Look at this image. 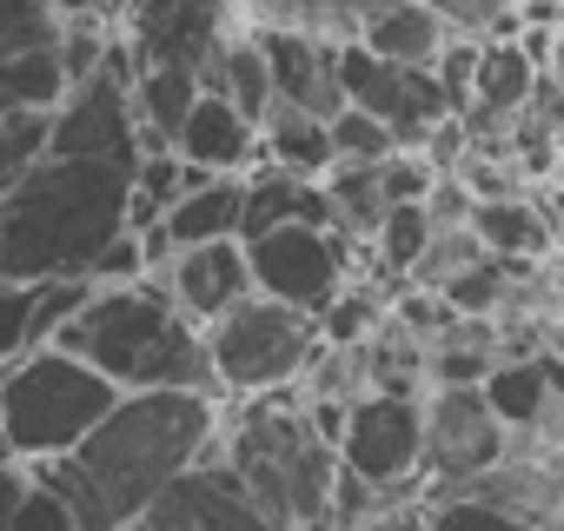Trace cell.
<instances>
[{
    "label": "cell",
    "mask_w": 564,
    "mask_h": 531,
    "mask_svg": "<svg viewBox=\"0 0 564 531\" xmlns=\"http://www.w3.org/2000/svg\"><path fill=\"white\" fill-rule=\"evenodd\" d=\"M219 445V399L199 392H120L107 419L54 465H28L80 531H127L180 472Z\"/></svg>",
    "instance_id": "obj_1"
},
{
    "label": "cell",
    "mask_w": 564,
    "mask_h": 531,
    "mask_svg": "<svg viewBox=\"0 0 564 531\" xmlns=\"http://www.w3.org/2000/svg\"><path fill=\"white\" fill-rule=\"evenodd\" d=\"M133 160L41 153L0 186V280H87V266L127 232Z\"/></svg>",
    "instance_id": "obj_2"
},
{
    "label": "cell",
    "mask_w": 564,
    "mask_h": 531,
    "mask_svg": "<svg viewBox=\"0 0 564 531\" xmlns=\"http://www.w3.org/2000/svg\"><path fill=\"white\" fill-rule=\"evenodd\" d=\"M213 458L232 472V485L252 498V511L272 531L333 524V485H339V445L319 425V412L293 392L232 399L219 405V445Z\"/></svg>",
    "instance_id": "obj_3"
},
{
    "label": "cell",
    "mask_w": 564,
    "mask_h": 531,
    "mask_svg": "<svg viewBox=\"0 0 564 531\" xmlns=\"http://www.w3.org/2000/svg\"><path fill=\"white\" fill-rule=\"evenodd\" d=\"M54 346L74 353L80 366H94L113 392H199V399H219L199 326L166 300V286L153 273L133 280V286H94L61 319Z\"/></svg>",
    "instance_id": "obj_4"
},
{
    "label": "cell",
    "mask_w": 564,
    "mask_h": 531,
    "mask_svg": "<svg viewBox=\"0 0 564 531\" xmlns=\"http://www.w3.org/2000/svg\"><path fill=\"white\" fill-rule=\"evenodd\" d=\"M113 399L120 392L94 366L61 346H41L0 372V445L21 465H54L107 419Z\"/></svg>",
    "instance_id": "obj_5"
},
{
    "label": "cell",
    "mask_w": 564,
    "mask_h": 531,
    "mask_svg": "<svg viewBox=\"0 0 564 531\" xmlns=\"http://www.w3.org/2000/svg\"><path fill=\"white\" fill-rule=\"evenodd\" d=\"M206 339V366L219 399H265V392H293L319 353V326L293 306H279L265 293H246L232 313H219L213 326H199Z\"/></svg>",
    "instance_id": "obj_6"
},
{
    "label": "cell",
    "mask_w": 564,
    "mask_h": 531,
    "mask_svg": "<svg viewBox=\"0 0 564 531\" xmlns=\"http://www.w3.org/2000/svg\"><path fill=\"white\" fill-rule=\"evenodd\" d=\"M47 153H61V160H140L133 61H127L120 34L107 41V61L47 107Z\"/></svg>",
    "instance_id": "obj_7"
},
{
    "label": "cell",
    "mask_w": 564,
    "mask_h": 531,
    "mask_svg": "<svg viewBox=\"0 0 564 531\" xmlns=\"http://www.w3.org/2000/svg\"><path fill=\"white\" fill-rule=\"evenodd\" d=\"M239 246H246L252 293L293 306L306 319H319L352 280V239H339L333 226H272V232H252Z\"/></svg>",
    "instance_id": "obj_8"
},
{
    "label": "cell",
    "mask_w": 564,
    "mask_h": 531,
    "mask_svg": "<svg viewBox=\"0 0 564 531\" xmlns=\"http://www.w3.org/2000/svg\"><path fill=\"white\" fill-rule=\"evenodd\" d=\"M419 405H425V438H419L425 505L432 498H458L465 485H478L505 458L511 432L498 425V412L485 405L478 386H432Z\"/></svg>",
    "instance_id": "obj_9"
},
{
    "label": "cell",
    "mask_w": 564,
    "mask_h": 531,
    "mask_svg": "<svg viewBox=\"0 0 564 531\" xmlns=\"http://www.w3.org/2000/svg\"><path fill=\"white\" fill-rule=\"evenodd\" d=\"M133 74L147 67H180L199 80V67L213 61V47L239 28L232 0H113L107 8Z\"/></svg>",
    "instance_id": "obj_10"
},
{
    "label": "cell",
    "mask_w": 564,
    "mask_h": 531,
    "mask_svg": "<svg viewBox=\"0 0 564 531\" xmlns=\"http://www.w3.org/2000/svg\"><path fill=\"white\" fill-rule=\"evenodd\" d=\"M425 399V392H419ZM412 392H366L339 419V472L359 485H425L419 478V438L425 405Z\"/></svg>",
    "instance_id": "obj_11"
},
{
    "label": "cell",
    "mask_w": 564,
    "mask_h": 531,
    "mask_svg": "<svg viewBox=\"0 0 564 531\" xmlns=\"http://www.w3.org/2000/svg\"><path fill=\"white\" fill-rule=\"evenodd\" d=\"M339 100H346V107H359V113H372L379 127H392V140H399L405 153L419 147V133H425V127L458 120V113L445 107V94H438L432 67L379 61V54H366L359 41H346V47H339Z\"/></svg>",
    "instance_id": "obj_12"
},
{
    "label": "cell",
    "mask_w": 564,
    "mask_h": 531,
    "mask_svg": "<svg viewBox=\"0 0 564 531\" xmlns=\"http://www.w3.org/2000/svg\"><path fill=\"white\" fill-rule=\"evenodd\" d=\"M61 94V14L41 0H0V113H47Z\"/></svg>",
    "instance_id": "obj_13"
},
{
    "label": "cell",
    "mask_w": 564,
    "mask_h": 531,
    "mask_svg": "<svg viewBox=\"0 0 564 531\" xmlns=\"http://www.w3.org/2000/svg\"><path fill=\"white\" fill-rule=\"evenodd\" d=\"M127 531H272V524L252 511V498L232 485V472L219 458H206V465L180 472Z\"/></svg>",
    "instance_id": "obj_14"
},
{
    "label": "cell",
    "mask_w": 564,
    "mask_h": 531,
    "mask_svg": "<svg viewBox=\"0 0 564 531\" xmlns=\"http://www.w3.org/2000/svg\"><path fill=\"white\" fill-rule=\"evenodd\" d=\"M166 300L193 319V326H213L219 313H232L246 293H252V273H246V246L239 239H213V246H180L160 273Z\"/></svg>",
    "instance_id": "obj_15"
},
{
    "label": "cell",
    "mask_w": 564,
    "mask_h": 531,
    "mask_svg": "<svg viewBox=\"0 0 564 531\" xmlns=\"http://www.w3.org/2000/svg\"><path fill=\"white\" fill-rule=\"evenodd\" d=\"M259 34V54H265V80H272V100L279 107H300L313 120H333L346 100H339V47L333 41H313V34H286V28H252Z\"/></svg>",
    "instance_id": "obj_16"
},
{
    "label": "cell",
    "mask_w": 564,
    "mask_h": 531,
    "mask_svg": "<svg viewBox=\"0 0 564 531\" xmlns=\"http://www.w3.org/2000/svg\"><path fill=\"white\" fill-rule=\"evenodd\" d=\"M173 153H180L186 166H199V173H252V166H259V127H252L232 100L199 94V100L186 107L180 133H173Z\"/></svg>",
    "instance_id": "obj_17"
},
{
    "label": "cell",
    "mask_w": 564,
    "mask_h": 531,
    "mask_svg": "<svg viewBox=\"0 0 564 531\" xmlns=\"http://www.w3.org/2000/svg\"><path fill=\"white\" fill-rule=\"evenodd\" d=\"M87 293H94L87 280H47V286L0 280V366H14V359L54 346L61 319H67Z\"/></svg>",
    "instance_id": "obj_18"
},
{
    "label": "cell",
    "mask_w": 564,
    "mask_h": 531,
    "mask_svg": "<svg viewBox=\"0 0 564 531\" xmlns=\"http://www.w3.org/2000/svg\"><path fill=\"white\" fill-rule=\"evenodd\" d=\"M239 206H246V173H206L199 186H186L166 213H160V239L180 246H213V239H239Z\"/></svg>",
    "instance_id": "obj_19"
},
{
    "label": "cell",
    "mask_w": 564,
    "mask_h": 531,
    "mask_svg": "<svg viewBox=\"0 0 564 531\" xmlns=\"http://www.w3.org/2000/svg\"><path fill=\"white\" fill-rule=\"evenodd\" d=\"M465 232L478 239V252H491V259H511V266H538V259H551V226H544V206H538V193L471 199V213H465Z\"/></svg>",
    "instance_id": "obj_20"
},
{
    "label": "cell",
    "mask_w": 564,
    "mask_h": 531,
    "mask_svg": "<svg viewBox=\"0 0 564 531\" xmlns=\"http://www.w3.org/2000/svg\"><path fill=\"white\" fill-rule=\"evenodd\" d=\"M272 226H333L326 213V193L319 180H300V173H279V166H252L246 173V206H239V239L252 232H272Z\"/></svg>",
    "instance_id": "obj_21"
},
{
    "label": "cell",
    "mask_w": 564,
    "mask_h": 531,
    "mask_svg": "<svg viewBox=\"0 0 564 531\" xmlns=\"http://www.w3.org/2000/svg\"><path fill=\"white\" fill-rule=\"evenodd\" d=\"M445 41H452V28L432 8H419V0H392L386 14H372L359 28V47L379 61H399V67H432L445 54Z\"/></svg>",
    "instance_id": "obj_22"
},
{
    "label": "cell",
    "mask_w": 564,
    "mask_h": 531,
    "mask_svg": "<svg viewBox=\"0 0 564 531\" xmlns=\"http://www.w3.org/2000/svg\"><path fill=\"white\" fill-rule=\"evenodd\" d=\"M259 160L279 166V173H300V180H319L333 166V140H326V120L300 113V107H265L259 113Z\"/></svg>",
    "instance_id": "obj_23"
},
{
    "label": "cell",
    "mask_w": 564,
    "mask_h": 531,
    "mask_svg": "<svg viewBox=\"0 0 564 531\" xmlns=\"http://www.w3.org/2000/svg\"><path fill=\"white\" fill-rule=\"evenodd\" d=\"M326 140H333V166H372V160H392V153H399L392 127H379V120L359 113V107H339V113L326 120Z\"/></svg>",
    "instance_id": "obj_24"
},
{
    "label": "cell",
    "mask_w": 564,
    "mask_h": 531,
    "mask_svg": "<svg viewBox=\"0 0 564 531\" xmlns=\"http://www.w3.org/2000/svg\"><path fill=\"white\" fill-rule=\"evenodd\" d=\"M452 34L465 41H511L518 34V0H419Z\"/></svg>",
    "instance_id": "obj_25"
},
{
    "label": "cell",
    "mask_w": 564,
    "mask_h": 531,
    "mask_svg": "<svg viewBox=\"0 0 564 531\" xmlns=\"http://www.w3.org/2000/svg\"><path fill=\"white\" fill-rule=\"evenodd\" d=\"M47 153V113H0V186Z\"/></svg>",
    "instance_id": "obj_26"
},
{
    "label": "cell",
    "mask_w": 564,
    "mask_h": 531,
    "mask_svg": "<svg viewBox=\"0 0 564 531\" xmlns=\"http://www.w3.org/2000/svg\"><path fill=\"white\" fill-rule=\"evenodd\" d=\"M425 531H531V524H518V518H505V511H491L478 498H432Z\"/></svg>",
    "instance_id": "obj_27"
},
{
    "label": "cell",
    "mask_w": 564,
    "mask_h": 531,
    "mask_svg": "<svg viewBox=\"0 0 564 531\" xmlns=\"http://www.w3.org/2000/svg\"><path fill=\"white\" fill-rule=\"evenodd\" d=\"M419 206H425V226H432V232H458V226H465V213H471V193H465V180H458V173H438V180L425 186V199H419Z\"/></svg>",
    "instance_id": "obj_28"
},
{
    "label": "cell",
    "mask_w": 564,
    "mask_h": 531,
    "mask_svg": "<svg viewBox=\"0 0 564 531\" xmlns=\"http://www.w3.org/2000/svg\"><path fill=\"white\" fill-rule=\"evenodd\" d=\"M14 531H80V524H74V511H67L47 485L28 478V498H21V511H14Z\"/></svg>",
    "instance_id": "obj_29"
},
{
    "label": "cell",
    "mask_w": 564,
    "mask_h": 531,
    "mask_svg": "<svg viewBox=\"0 0 564 531\" xmlns=\"http://www.w3.org/2000/svg\"><path fill=\"white\" fill-rule=\"evenodd\" d=\"M28 465L21 458H8V445H0V531H14V511H21V498H28Z\"/></svg>",
    "instance_id": "obj_30"
},
{
    "label": "cell",
    "mask_w": 564,
    "mask_h": 531,
    "mask_svg": "<svg viewBox=\"0 0 564 531\" xmlns=\"http://www.w3.org/2000/svg\"><path fill=\"white\" fill-rule=\"evenodd\" d=\"M352 531H425V505H399V511L366 518V524H352Z\"/></svg>",
    "instance_id": "obj_31"
},
{
    "label": "cell",
    "mask_w": 564,
    "mask_h": 531,
    "mask_svg": "<svg viewBox=\"0 0 564 531\" xmlns=\"http://www.w3.org/2000/svg\"><path fill=\"white\" fill-rule=\"evenodd\" d=\"M47 14H61V21H87V14H100L107 21V0H41Z\"/></svg>",
    "instance_id": "obj_32"
},
{
    "label": "cell",
    "mask_w": 564,
    "mask_h": 531,
    "mask_svg": "<svg viewBox=\"0 0 564 531\" xmlns=\"http://www.w3.org/2000/svg\"><path fill=\"white\" fill-rule=\"evenodd\" d=\"M538 74H544V80H557V87H564V21H557V28H551V47H544V67H538Z\"/></svg>",
    "instance_id": "obj_33"
},
{
    "label": "cell",
    "mask_w": 564,
    "mask_h": 531,
    "mask_svg": "<svg viewBox=\"0 0 564 531\" xmlns=\"http://www.w3.org/2000/svg\"><path fill=\"white\" fill-rule=\"evenodd\" d=\"M544 186L564 193V133H557V147H551V173H544Z\"/></svg>",
    "instance_id": "obj_34"
},
{
    "label": "cell",
    "mask_w": 564,
    "mask_h": 531,
    "mask_svg": "<svg viewBox=\"0 0 564 531\" xmlns=\"http://www.w3.org/2000/svg\"><path fill=\"white\" fill-rule=\"evenodd\" d=\"M544 531H564V518H557V524H544Z\"/></svg>",
    "instance_id": "obj_35"
}]
</instances>
